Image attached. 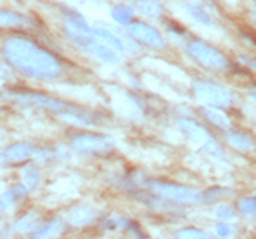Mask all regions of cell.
I'll return each mask as SVG.
<instances>
[{
  "label": "cell",
  "mask_w": 256,
  "mask_h": 239,
  "mask_svg": "<svg viewBox=\"0 0 256 239\" xmlns=\"http://www.w3.org/2000/svg\"><path fill=\"white\" fill-rule=\"evenodd\" d=\"M2 53L13 68L35 79H57L62 71V64L54 53L26 37L8 38Z\"/></svg>",
  "instance_id": "1"
},
{
  "label": "cell",
  "mask_w": 256,
  "mask_h": 239,
  "mask_svg": "<svg viewBox=\"0 0 256 239\" xmlns=\"http://www.w3.org/2000/svg\"><path fill=\"white\" fill-rule=\"evenodd\" d=\"M64 31L66 37L72 44H75L79 49L88 53L94 59L101 60V62L116 64L121 60V53L118 49H114L110 44L102 40L94 27H90L84 22V18L74 11H66V20H64Z\"/></svg>",
  "instance_id": "2"
},
{
  "label": "cell",
  "mask_w": 256,
  "mask_h": 239,
  "mask_svg": "<svg viewBox=\"0 0 256 239\" xmlns=\"http://www.w3.org/2000/svg\"><path fill=\"white\" fill-rule=\"evenodd\" d=\"M6 95L10 97L11 101L22 106H32V108H40L46 112L59 115V117L68 119V121L80 122V124H96L101 121V115L96 112H90L86 108H80L72 102H64L55 99V97L44 95V93H37V91H6Z\"/></svg>",
  "instance_id": "3"
},
{
  "label": "cell",
  "mask_w": 256,
  "mask_h": 239,
  "mask_svg": "<svg viewBox=\"0 0 256 239\" xmlns=\"http://www.w3.org/2000/svg\"><path fill=\"white\" fill-rule=\"evenodd\" d=\"M70 144L77 154L90 155V157H104L114 152V141L106 135L92 132H79L70 137Z\"/></svg>",
  "instance_id": "4"
},
{
  "label": "cell",
  "mask_w": 256,
  "mask_h": 239,
  "mask_svg": "<svg viewBox=\"0 0 256 239\" xmlns=\"http://www.w3.org/2000/svg\"><path fill=\"white\" fill-rule=\"evenodd\" d=\"M152 194L170 203H202V192H196L188 186L176 185V183H166V181H148L146 183Z\"/></svg>",
  "instance_id": "5"
},
{
  "label": "cell",
  "mask_w": 256,
  "mask_h": 239,
  "mask_svg": "<svg viewBox=\"0 0 256 239\" xmlns=\"http://www.w3.org/2000/svg\"><path fill=\"white\" fill-rule=\"evenodd\" d=\"M178 126H180V130H182L183 135H185L188 141H192V143L198 144V146H202L208 155H212L216 159H222V157H224V152H222V146L218 144V141H216V139L208 133V130H205L202 124L194 122L192 119H180Z\"/></svg>",
  "instance_id": "6"
},
{
  "label": "cell",
  "mask_w": 256,
  "mask_h": 239,
  "mask_svg": "<svg viewBox=\"0 0 256 239\" xmlns=\"http://www.w3.org/2000/svg\"><path fill=\"white\" fill-rule=\"evenodd\" d=\"M187 49L188 53H190V57H194L202 66H205L208 69H218L220 71V69L230 68L229 59L222 51H218L216 48L205 44L203 40H190Z\"/></svg>",
  "instance_id": "7"
},
{
  "label": "cell",
  "mask_w": 256,
  "mask_h": 239,
  "mask_svg": "<svg viewBox=\"0 0 256 239\" xmlns=\"http://www.w3.org/2000/svg\"><path fill=\"white\" fill-rule=\"evenodd\" d=\"M194 93L200 101L207 102L208 106L227 108L232 104V93L222 86L210 84V82H196L194 84Z\"/></svg>",
  "instance_id": "8"
},
{
  "label": "cell",
  "mask_w": 256,
  "mask_h": 239,
  "mask_svg": "<svg viewBox=\"0 0 256 239\" xmlns=\"http://www.w3.org/2000/svg\"><path fill=\"white\" fill-rule=\"evenodd\" d=\"M128 33L132 35L136 40L143 42L144 46H150L154 49H163L165 48V38L156 27L143 24V22H128Z\"/></svg>",
  "instance_id": "9"
},
{
  "label": "cell",
  "mask_w": 256,
  "mask_h": 239,
  "mask_svg": "<svg viewBox=\"0 0 256 239\" xmlns=\"http://www.w3.org/2000/svg\"><path fill=\"white\" fill-rule=\"evenodd\" d=\"M35 154V148L28 143H16L13 146H8L0 152V166L6 165H20L24 161L32 159Z\"/></svg>",
  "instance_id": "10"
},
{
  "label": "cell",
  "mask_w": 256,
  "mask_h": 239,
  "mask_svg": "<svg viewBox=\"0 0 256 239\" xmlns=\"http://www.w3.org/2000/svg\"><path fill=\"white\" fill-rule=\"evenodd\" d=\"M0 27H13V29H32L35 24H32V18L16 11H0Z\"/></svg>",
  "instance_id": "11"
},
{
  "label": "cell",
  "mask_w": 256,
  "mask_h": 239,
  "mask_svg": "<svg viewBox=\"0 0 256 239\" xmlns=\"http://www.w3.org/2000/svg\"><path fill=\"white\" fill-rule=\"evenodd\" d=\"M28 190L24 185H16L13 186V188H10L8 192H4L2 196H0V214L4 212V210H8V208L15 207L16 203L22 201L24 197H26Z\"/></svg>",
  "instance_id": "12"
},
{
  "label": "cell",
  "mask_w": 256,
  "mask_h": 239,
  "mask_svg": "<svg viewBox=\"0 0 256 239\" xmlns=\"http://www.w3.org/2000/svg\"><path fill=\"white\" fill-rule=\"evenodd\" d=\"M97 214L88 207H75L70 210L68 214V221L74 227H86V225H90L92 221H96Z\"/></svg>",
  "instance_id": "13"
},
{
  "label": "cell",
  "mask_w": 256,
  "mask_h": 239,
  "mask_svg": "<svg viewBox=\"0 0 256 239\" xmlns=\"http://www.w3.org/2000/svg\"><path fill=\"white\" fill-rule=\"evenodd\" d=\"M227 141H229L230 146L244 150V152L254 148V139H252L251 133L240 132V130H232V132L227 133Z\"/></svg>",
  "instance_id": "14"
},
{
  "label": "cell",
  "mask_w": 256,
  "mask_h": 239,
  "mask_svg": "<svg viewBox=\"0 0 256 239\" xmlns=\"http://www.w3.org/2000/svg\"><path fill=\"white\" fill-rule=\"evenodd\" d=\"M134 7L146 16L158 18L163 15V5L158 0H134Z\"/></svg>",
  "instance_id": "15"
},
{
  "label": "cell",
  "mask_w": 256,
  "mask_h": 239,
  "mask_svg": "<svg viewBox=\"0 0 256 239\" xmlns=\"http://www.w3.org/2000/svg\"><path fill=\"white\" fill-rule=\"evenodd\" d=\"M202 113L208 119V122H212L214 126L224 128V130H229V128H230V119L227 117V113L222 112V110H214V108H203Z\"/></svg>",
  "instance_id": "16"
},
{
  "label": "cell",
  "mask_w": 256,
  "mask_h": 239,
  "mask_svg": "<svg viewBox=\"0 0 256 239\" xmlns=\"http://www.w3.org/2000/svg\"><path fill=\"white\" fill-rule=\"evenodd\" d=\"M22 177H24V186H26L28 192L35 190L38 186V183H40V172L35 166H28L26 170H24V174H22Z\"/></svg>",
  "instance_id": "17"
},
{
  "label": "cell",
  "mask_w": 256,
  "mask_h": 239,
  "mask_svg": "<svg viewBox=\"0 0 256 239\" xmlns=\"http://www.w3.org/2000/svg\"><path fill=\"white\" fill-rule=\"evenodd\" d=\"M60 229H62L60 221H48V223L37 227V230H33L32 234L37 238H46V236H55L57 232H60Z\"/></svg>",
  "instance_id": "18"
},
{
  "label": "cell",
  "mask_w": 256,
  "mask_h": 239,
  "mask_svg": "<svg viewBox=\"0 0 256 239\" xmlns=\"http://www.w3.org/2000/svg\"><path fill=\"white\" fill-rule=\"evenodd\" d=\"M37 221H38L37 216H35V214H30V216H24L22 219H18V221L13 225V229L18 230V232L33 230V229H37Z\"/></svg>",
  "instance_id": "19"
},
{
  "label": "cell",
  "mask_w": 256,
  "mask_h": 239,
  "mask_svg": "<svg viewBox=\"0 0 256 239\" xmlns=\"http://www.w3.org/2000/svg\"><path fill=\"white\" fill-rule=\"evenodd\" d=\"M132 15H134V11L130 9V7H124V5H118V7H114L112 9L114 20L119 22V24H128V22H132Z\"/></svg>",
  "instance_id": "20"
},
{
  "label": "cell",
  "mask_w": 256,
  "mask_h": 239,
  "mask_svg": "<svg viewBox=\"0 0 256 239\" xmlns=\"http://www.w3.org/2000/svg\"><path fill=\"white\" fill-rule=\"evenodd\" d=\"M230 194H232L230 190H224V188H212V190H208V192H203L202 201L212 203V201H218V199H222L224 196H230Z\"/></svg>",
  "instance_id": "21"
},
{
  "label": "cell",
  "mask_w": 256,
  "mask_h": 239,
  "mask_svg": "<svg viewBox=\"0 0 256 239\" xmlns=\"http://www.w3.org/2000/svg\"><path fill=\"white\" fill-rule=\"evenodd\" d=\"M187 13L194 18V20H198L200 24H203V26H208L210 24V16L205 13V9H200V7H194V5H188L187 7Z\"/></svg>",
  "instance_id": "22"
},
{
  "label": "cell",
  "mask_w": 256,
  "mask_h": 239,
  "mask_svg": "<svg viewBox=\"0 0 256 239\" xmlns=\"http://www.w3.org/2000/svg\"><path fill=\"white\" fill-rule=\"evenodd\" d=\"M240 212L244 216H254L256 214V197H246L240 203Z\"/></svg>",
  "instance_id": "23"
},
{
  "label": "cell",
  "mask_w": 256,
  "mask_h": 239,
  "mask_svg": "<svg viewBox=\"0 0 256 239\" xmlns=\"http://www.w3.org/2000/svg\"><path fill=\"white\" fill-rule=\"evenodd\" d=\"M178 238H208L205 232H200V230H194V229H185V230H180L178 232Z\"/></svg>",
  "instance_id": "24"
},
{
  "label": "cell",
  "mask_w": 256,
  "mask_h": 239,
  "mask_svg": "<svg viewBox=\"0 0 256 239\" xmlns=\"http://www.w3.org/2000/svg\"><path fill=\"white\" fill-rule=\"evenodd\" d=\"M234 212L236 210L232 207H222L218 210V216L222 219H230V218H234Z\"/></svg>",
  "instance_id": "25"
},
{
  "label": "cell",
  "mask_w": 256,
  "mask_h": 239,
  "mask_svg": "<svg viewBox=\"0 0 256 239\" xmlns=\"http://www.w3.org/2000/svg\"><path fill=\"white\" fill-rule=\"evenodd\" d=\"M218 234L220 236H230V230L227 225H218Z\"/></svg>",
  "instance_id": "26"
},
{
  "label": "cell",
  "mask_w": 256,
  "mask_h": 239,
  "mask_svg": "<svg viewBox=\"0 0 256 239\" xmlns=\"http://www.w3.org/2000/svg\"><path fill=\"white\" fill-rule=\"evenodd\" d=\"M0 79H8V71L4 69V66L0 64Z\"/></svg>",
  "instance_id": "27"
},
{
  "label": "cell",
  "mask_w": 256,
  "mask_h": 239,
  "mask_svg": "<svg viewBox=\"0 0 256 239\" xmlns=\"http://www.w3.org/2000/svg\"><path fill=\"white\" fill-rule=\"evenodd\" d=\"M198 2H202L203 5H212V7H216V4H214V0H198Z\"/></svg>",
  "instance_id": "28"
},
{
  "label": "cell",
  "mask_w": 256,
  "mask_h": 239,
  "mask_svg": "<svg viewBox=\"0 0 256 239\" xmlns=\"http://www.w3.org/2000/svg\"><path fill=\"white\" fill-rule=\"evenodd\" d=\"M254 20H256V11H254Z\"/></svg>",
  "instance_id": "29"
},
{
  "label": "cell",
  "mask_w": 256,
  "mask_h": 239,
  "mask_svg": "<svg viewBox=\"0 0 256 239\" xmlns=\"http://www.w3.org/2000/svg\"><path fill=\"white\" fill-rule=\"evenodd\" d=\"M80 2H84V0H80Z\"/></svg>",
  "instance_id": "30"
}]
</instances>
